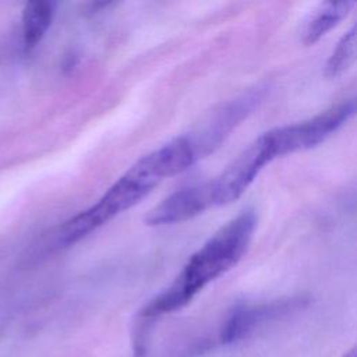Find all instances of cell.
Here are the masks:
<instances>
[{
  "instance_id": "cell-9",
  "label": "cell",
  "mask_w": 357,
  "mask_h": 357,
  "mask_svg": "<svg viewBox=\"0 0 357 357\" xmlns=\"http://www.w3.org/2000/svg\"><path fill=\"white\" fill-rule=\"evenodd\" d=\"M356 43H357V28L353 25L339 40L337 46L329 56L325 64V74L328 77H339L350 66L354 63L356 59Z\"/></svg>"
},
{
  "instance_id": "cell-7",
  "label": "cell",
  "mask_w": 357,
  "mask_h": 357,
  "mask_svg": "<svg viewBox=\"0 0 357 357\" xmlns=\"http://www.w3.org/2000/svg\"><path fill=\"white\" fill-rule=\"evenodd\" d=\"M353 6L354 1H326L319 4L303 28V42L305 45L318 42L347 15Z\"/></svg>"
},
{
  "instance_id": "cell-8",
  "label": "cell",
  "mask_w": 357,
  "mask_h": 357,
  "mask_svg": "<svg viewBox=\"0 0 357 357\" xmlns=\"http://www.w3.org/2000/svg\"><path fill=\"white\" fill-rule=\"evenodd\" d=\"M54 14L52 1H29L22 11V39L26 49L35 47L47 32Z\"/></svg>"
},
{
  "instance_id": "cell-3",
  "label": "cell",
  "mask_w": 357,
  "mask_h": 357,
  "mask_svg": "<svg viewBox=\"0 0 357 357\" xmlns=\"http://www.w3.org/2000/svg\"><path fill=\"white\" fill-rule=\"evenodd\" d=\"M356 110L354 99L342 102L321 114L265 132L269 148L276 158L298 151L310 149L325 141L332 132L343 126Z\"/></svg>"
},
{
  "instance_id": "cell-4",
  "label": "cell",
  "mask_w": 357,
  "mask_h": 357,
  "mask_svg": "<svg viewBox=\"0 0 357 357\" xmlns=\"http://www.w3.org/2000/svg\"><path fill=\"white\" fill-rule=\"evenodd\" d=\"M273 153L265 135L248 145L223 172L209 183L213 206L227 205L238 199L257 178L265 165L273 160Z\"/></svg>"
},
{
  "instance_id": "cell-6",
  "label": "cell",
  "mask_w": 357,
  "mask_h": 357,
  "mask_svg": "<svg viewBox=\"0 0 357 357\" xmlns=\"http://www.w3.org/2000/svg\"><path fill=\"white\" fill-rule=\"evenodd\" d=\"M289 304L276 303L266 305H241L237 307L227 318L223 329V342H234L243 337L247 332L252 331L261 322L278 315L280 311L286 310Z\"/></svg>"
},
{
  "instance_id": "cell-10",
  "label": "cell",
  "mask_w": 357,
  "mask_h": 357,
  "mask_svg": "<svg viewBox=\"0 0 357 357\" xmlns=\"http://www.w3.org/2000/svg\"><path fill=\"white\" fill-rule=\"evenodd\" d=\"M344 357H357V354H356V349H353V350H350Z\"/></svg>"
},
{
  "instance_id": "cell-1",
  "label": "cell",
  "mask_w": 357,
  "mask_h": 357,
  "mask_svg": "<svg viewBox=\"0 0 357 357\" xmlns=\"http://www.w3.org/2000/svg\"><path fill=\"white\" fill-rule=\"evenodd\" d=\"M255 227L257 216L252 209H244L222 226L192 254L174 282L141 310V325L181 310L205 286L234 268L247 252Z\"/></svg>"
},
{
  "instance_id": "cell-2",
  "label": "cell",
  "mask_w": 357,
  "mask_h": 357,
  "mask_svg": "<svg viewBox=\"0 0 357 357\" xmlns=\"http://www.w3.org/2000/svg\"><path fill=\"white\" fill-rule=\"evenodd\" d=\"M159 181L137 160L92 206L64 222L56 236L60 247H68L121 212L137 205Z\"/></svg>"
},
{
  "instance_id": "cell-5",
  "label": "cell",
  "mask_w": 357,
  "mask_h": 357,
  "mask_svg": "<svg viewBox=\"0 0 357 357\" xmlns=\"http://www.w3.org/2000/svg\"><path fill=\"white\" fill-rule=\"evenodd\" d=\"M212 206L213 202L209 183L191 185L177 190L155 208H152L145 218V223L149 226L181 223Z\"/></svg>"
}]
</instances>
